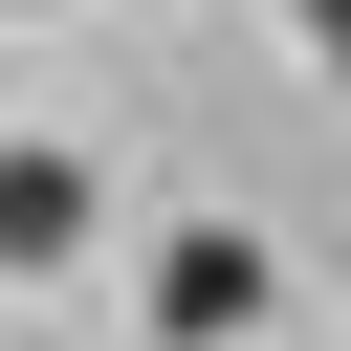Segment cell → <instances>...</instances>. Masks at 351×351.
<instances>
[{"instance_id": "obj_2", "label": "cell", "mask_w": 351, "mask_h": 351, "mask_svg": "<svg viewBox=\"0 0 351 351\" xmlns=\"http://www.w3.org/2000/svg\"><path fill=\"white\" fill-rule=\"evenodd\" d=\"M88 241V154H0V263H66Z\"/></svg>"}, {"instance_id": "obj_3", "label": "cell", "mask_w": 351, "mask_h": 351, "mask_svg": "<svg viewBox=\"0 0 351 351\" xmlns=\"http://www.w3.org/2000/svg\"><path fill=\"white\" fill-rule=\"evenodd\" d=\"M307 66H351V0H307Z\"/></svg>"}, {"instance_id": "obj_1", "label": "cell", "mask_w": 351, "mask_h": 351, "mask_svg": "<svg viewBox=\"0 0 351 351\" xmlns=\"http://www.w3.org/2000/svg\"><path fill=\"white\" fill-rule=\"evenodd\" d=\"M219 329H263V241H219V219H197V241L154 263V351H219Z\"/></svg>"}]
</instances>
